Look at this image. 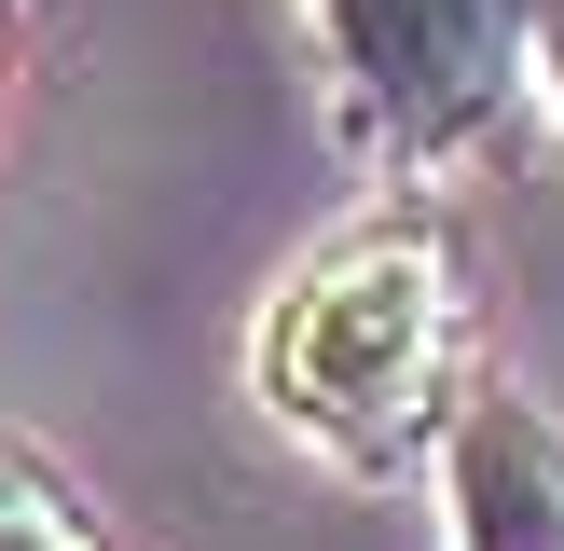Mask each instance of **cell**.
<instances>
[{"label":"cell","mask_w":564,"mask_h":551,"mask_svg":"<svg viewBox=\"0 0 564 551\" xmlns=\"http://www.w3.org/2000/svg\"><path fill=\"white\" fill-rule=\"evenodd\" d=\"M317 42L358 165L427 180V165L482 152L538 83V0H317Z\"/></svg>","instance_id":"obj_2"},{"label":"cell","mask_w":564,"mask_h":551,"mask_svg":"<svg viewBox=\"0 0 564 551\" xmlns=\"http://www.w3.org/2000/svg\"><path fill=\"white\" fill-rule=\"evenodd\" d=\"M0 83H14V0H0Z\"/></svg>","instance_id":"obj_6"},{"label":"cell","mask_w":564,"mask_h":551,"mask_svg":"<svg viewBox=\"0 0 564 551\" xmlns=\"http://www.w3.org/2000/svg\"><path fill=\"white\" fill-rule=\"evenodd\" d=\"M441 538L455 551H564V428L510 386L455 413L441 441Z\"/></svg>","instance_id":"obj_3"},{"label":"cell","mask_w":564,"mask_h":551,"mask_svg":"<svg viewBox=\"0 0 564 551\" xmlns=\"http://www.w3.org/2000/svg\"><path fill=\"white\" fill-rule=\"evenodd\" d=\"M248 400L275 413V441H303L345 483H400L455 441L468 386V262L441 207H358L345 235H317L275 276L262 331H248Z\"/></svg>","instance_id":"obj_1"},{"label":"cell","mask_w":564,"mask_h":551,"mask_svg":"<svg viewBox=\"0 0 564 551\" xmlns=\"http://www.w3.org/2000/svg\"><path fill=\"white\" fill-rule=\"evenodd\" d=\"M0 551H110V523H97V496H83L55 455L0 441Z\"/></svg>","instance_id":"obj_4"},{"label":"cell","mask_w":564,"mask_h":551,"mask_svg":"<svg viewBox=\"0 0 564 551\" xmlns=\"http://www.w3.org/2000/svg\"><path fill=\"white\" fill-rule=\"evenodd\" d=\"M538 97L564 110V0H538Z\"/></svg>","instance_id":"obj_5"}]
</instances>
